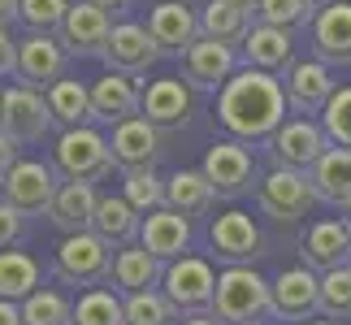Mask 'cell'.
<instances>
[{"label":"cell","instance_id":"1","mask_svg":"<svg viewBox=\"0 0 351 325\" xmlns=\"http://www.w3.org/2000/svg\"><path fill=\"white\" fill-rule=\"evenodd\" d=\"M287 91L278 87V78L269 70H234V78L221 87L217 96V121L243 143L274 139V130L287 121Z\"/></svg>","mask_w":351,"mask_h":325},{"label":"cell","instance_id":"2","mask_svg":"<svg viewBox=\"0 0 351 325\" xmlns=\"http://www.w3.org/2000/svg\"><path fill=\"white\" fill-rule=\"evenodd\" d=\"M213 313H217L226 325H256V321L274 317V282H265L247 265H230L217 278Z\"/></svg>","mask_w":351,"mask_h":325},{"label":"cell","instance_id":"3","mask_svg":"<svg viewBox=\"0 0 351 325\" xmlns=\"http://www.w3.org/2000/svg\"><path fill=\"white\" fill-rule=\"evenodd\" d=\"M317 200H321V195H317L313 173H308V169H287V165H278L261 186H256V204H261V213L274 217V221H287V226L313 213Z\"/></svg>","mask_w":351,"mask_h":325},{"label":"cell","instance_id":"4","mask_svg":"<svg viewBox=\"0 0 351 325\" xmlns=\"http://www.w3.org/2000/svg\"><path fill=\"white\" fill-rule=\"evenodd\" d=\"M113 165H117L113 147H109V139H104L100 130H91V126H65V134L57 139V169H61V178L100 182Z\"/></svg>","mask_w":351,"mask_h":325},{"label":"cell","instance_id":"5","mask_svg":"<svg viewBox=\"0 0 351 325\" xmlns=\"http://www.w3.org/2000/svg\"><path fill=\"white\" fill-rule=\"evenodd\" d=\"M57 278L74 282V287H96V282L113 278V252L96 230H78L57 243Z\"/></svg>","mask_w":351,"mask_h":325},{"label":"cell","instance_id":"6","mask_svg":"<svg viewBox=\"0 0 351 325\" xmlns=\"http://www.w3.org/2000/svg\"><path fill=\"white\" fill-rule=\"evenodd\" d=\"M160 291L173 300L178 313H204L217 300V274H213V265L204 256H178V261L165 265Z\"/></svg>","mask_w":351,"mask_h":325},{"label":"cell","instance_id":"7","mask_svg":"<svg viewBox=\"0 0 351 325\" xmlns=\"http://www.w3.org/2000/svg\"><path fill=\"white\" fill-rule=\"evenodd\" d=\"M65 61H70V48L61 44V35L52 31H31L26 39H18V83L48 91L57 78H65Z\"/></svg>","mask_w":351,"mask_h":325},{"label":"cell","instance_id":"8","mask_svg":"<svg viewBox=\"0 0 351 325\" xmlns=\"http://www.w3.org/2000/svg\"><path fill=\"white\" fill-rule=\"evenodd\" d=\"M52 104L44 91L35 87H9L5 96H0V126H5L18 143H39L44 134L52 130Z\"/></svg>","mask_w":351,"mask_h":325},{"label":"cell","instance_id":"9","mask_svg":"<svg viewBox=\"0 0 351 325\" xmlns=\"http://www.w3.org/2000/svg\"><path fill=\"white\" fill-rule=\"evenodd\" d=\"M57 35L70 48V57H104V44L113 35V13L100 9L96 0H74Z\"/></svg>","mask_w":351,"mask_h":325},{"label":"cell","instance_id":"10","mask_svg":"<svg viewBox=\"0 0 351 325\" xmlns=\"http://www.w3.org/2000/svg\"><path fill=\"white\" fill-rule=\"evenodd\" d=\"M57 165H44V160H18L13 173L5 178V200L13 208H22L26 217H44L57 200L61 182H57Z\"/></svg>","mask_w":351,"mask_h":325},{"label":"cell","instance_id":"11","mask_svg":"<svg viewBox=\"0 0 351 325\" xmlns=\"http://www.w3.org/2000/svg\"><path fill=\"white\" fill-rule=\"evenodd\" d=\"M239 70V57H234V44H221L213 35H199L191 48L182 52V78L191 83L195 91H217L234 78Z\"/></svg>","mask_w":351,"mask_h":325},{"label":"cell","instance_id":"12","mask_svg":"<svg viewBox=\"0 0 351 325\" xmlns=\"http://www.w3.org/2000/svg\"><path fill=\"white\" fill-rule=\"evenodd\" d=\"M274 165H287V169H313L330 147V134L326 126H313L308 117H295V121H282L274 130Z\"/></svg>","mask_w":351,"mask_h":325},{"label":"cell","instance_id":"13","mask_svg":"<svg viewBox=\"0 0 351 325\" xmlns=\"http://www.w3.org/2000/svg\"><path fill=\"white\" fill-rule=\"evenodd\" d=\"M160 57H165L160 44L139 22H117L109 44H104V65H109V70H121V74H147Z\"/></svg>","mask_w":351,"mask_h":325},{"label":"cell","instance_id":"14","mask_svg":"<svg viewBox=\"0 0 351 325\" xmlns=\"http://www.w3.org/2000/svg\"><path fill=\"white\" fill-rule=\"evenodd\" d=\"M139 113L147 121H156L160 130H178L195 113V87L186 83V78H156V83L143 87Z\"/></svg>","mask_w":351,"mask_h":325},{"label":"cell","instance_id":"15","mask_svg":"<svg viewBox=\"0 0 351 325\" xmlns=\"http://www.w3.org/2000/svg\"><path fill=\"white\" fill-rule=\"evenodd\" d=\"M204 173H208V182L217 186V195L234 200V195H247V191H252L256 165H252V152L243 147V139H221V143L208 147Z\"/></svg>","mask_w":351,"mask_h":325},{"label":"cell","instance_id":"16","mask_svg":"<svg viewBox=\"0 0 351 325\" xmlns=\"http://www.w3.org/2000/svg\"><path fill=\"white\" fill-rule=\"evenodd\" d=\"M147 31H152V39L160 44V52L182 57V52L204 35V26H199V13L186 5V0H160V5L147 13Z\"/></svg>","mask_w":351,"mask_h":325},{"label":"cell","instance_id":"17","mask_svg":"<svg viewBox=\"0 0 351 325\" xmlns=\"http://www.w3.org/2000/svg\"><path fill=\"white\" fill-rule=\"evenodd\" d=\"M321 313V278L313 269H282L274 282V317L282 321H308Z\"/></svg>","mask_w":351,"mask_h":325},{"label":"cell","instance_id":"18","mask_svg":"<svg viewBox=\"0 0 351 325\" xmlns=\"http://www.w3.org/2000/svg\"><path fill=\"white\" fill-rule=\"evenodd\" d=\"M139 243L147 252H156L160 261H178V256L191 252V217L160 204L143 217V230H139Z\"/></svg>","mask_w":351,"mask_h":325},{"label":"cell","instance_id":"19","mask_svg":"<svg viewBox=\"0 0 351 325\" xmlns=\"http://www.w3.org/2000/svg\"><path fill=\"white\" fill-rule=\"evenodd\" d=\"M208 243H213V252H217L221 261H230V265H247V261H256V256H261V248H265V239H261V230H256V221H252L247 213H239V208L221 213L217 221H213Z\"/></svg>","mask_w":351,"mask_h":325},{"label":"cell","instance_id":"20","mask_svg":"<svg viewBox=\"0 0 351 325\" xmlns=\"http://www.w3.org/2000/svg\"><path fill=\"white\" fill-rule=\"evenodd\" d=\"M334 78H330V65L326 61H295L291 74H287V104L291 113H326V104L334 96Z\"/></svg>","mask_w":351,"mask_h":325},{"label":"cell","instance_id":"21","mask_svg":"<svg viewBox=\"0 0 351 325\" xmlns=\"http://www.w3.org/2000/svg\"><path fill=\"white\" fill-rule=\"evenodd\" d=\"M113 160L121 169H139V165H156L160 156V126L147 117H126L113 126Z\"/></svg>","mask_w":351,"mask_h":325},{"label":"cell","instance_id":"22","mask_svg":"<svg viewBox=\"0 0 351 325\" xmlns=\"http://www.w3.org/2000/svg\"><path fill=\"white\" fill-rule=\"evenodd\" d=\"M313 52L326 65H351V5L347 0H334V5L317 9Z\"/></svg>","mask_w":351,"mask_h":325},{"label":"cell","instance_id":"23","mask_svg":"<svg viewBox=\"0 0 351 325\" xmlns=\"http://www.w3.org/2000/svg\"><path fill=\"white\" fill-rule=\"evenodd\" d=\"M96 208H100L96 186L65 178L61 191H57V200H52V208H48V221L57 226V230H65V234H78V230H91V221H96Z\"/></svg>","mask_w":351,"mask_h":325},{"label":"cell","instance_id":"24","mask_svg":"<svg viewBox=\"0 0 351 325\" xmlns=\"http://www.w3.org/2000/svg\"><path fill=\"white\" fill-rule=\"evenodd\" d=\"M243 61L247 65H256V70H291L295 65V39H291V31L287 26H269V22H261V26H252L247 31V39H243Z\"/></svg>","mask_w":351,"mask_h":325},{"label":"cell","instance_id":"25","mask_svg":"<svg viewBox=\"0 0 351 325\" xmlns=\"http://www.w3.org/2000/svg\"><path fill=\"white\" fill-rule=\"evenodd\" d=\"M134 74H121V70H109L104 78H96V87H91V104H96V121H109V126H117V121H126L139 113L143 104V91L130 83Z\"/></svg>","mask_w":351,"mask_h":325},{"label":"cell","instance_id":"26","mask_svg":"<svg viewBox=\"0 0 351 325\" xmlns=\"http://www.w3.org/2000/svg\"><path fill=\"white\" fill-rule=\"evenodd\" d=\"M304 261L313 269H339L351 265V221H317L304 234Z\"/></svg>","mask_w":351,"mask_h":325},{"label":"cell","instance_id":"27","mask_svg":"<svg viewBox=\"0 0 351 325\" xmlns=\"http://www.w3.org/2000/svg\"><path fill=\"white\" fill-rule=\"evenodd\" d=\"M165 265L169 261H160L156 252H147L143 243L139 248H117V256H113V282L121 291H152V287H160V278H165Z\"/></svg>","mask_w":351,"mask_h":325},{"label":"cell","instance_id":"28","mask_svg":"<svg viewBox=\"0 0 351 325\" xmlns=\"http://www.w3.org/2000/svg\"><path fill=\"white\" fill-rule=\"evenodd\" d=\"M91 230H96L109 248H130V243L139 239L143 221H139V208H134L126 195H100V208H96Z\"/></svg>","mask_w":351,"mask_h":325},{"label":"cell","instance_id":"29","mask_svg":"<svg viewBox=\"0 0 351 325\" xmlns=\"http://www.w3.org/2000/svg\"><path fill=\"white\" fill-rule=\"evenodd\" d=\"M308 173H313V186L326 204H351V147H326V156Z\"/></svg>","mask_w":351,"mask_h":325},{"label":"cell","instance_id":"30","mask_svg":"<svg viewBox=\"0 0 351 325\" xmlns=\"http://www.w3.org/2000/svg\"><path fill=\"white\" fill-rule=\"evenodd\" d=\"M48 104H52V117L61 126H91L96 121V104H91V87H83L78 78H57L48 91Z\"/></svg>","mask_w":351,"mask_h":325},{"label":"cell","instance_id":"31","mask_svg":"<svg viewBox=\"0 0 351 325\" xmlns=\"http://www.w3.org/2000/svg\"><path fill=\"white\" fill-rule=\"evenodd\" d=\"M252 13L256 9H243L234 0H208L204 13H199V26H204V35L221 39V44H243L252 31Z\"/></svg>","mask_w":351,"mask_h":325},{"label":"cell","instance_id":"32","mask_svg":"<svg viewBox=\"0 0 351 325\" xmlns=\"http://www.w3.org/2000/svg\"><path fill=\"white\" fill-rule=\"evenodd\" d=\"M217 200V186L208 182L204 169H178L169 178V208H178L186 217H204Z\"/></svg>","mask_w":351,"mask_h":325},{"label":"cell","instance_id":"33","mask_svg":"<svg viewBox=\"0 0 351 325\" xmlns=\"http://www.w3.org/2000/svg\"><path fill=\"white\" fill-rule=\"evenodd\" d=\"M39 287V265L26 252H0V300H26Z\"/></svg>","mask_w":351,"mask_h":325},{"label":"cell","instance_id":"34","mask_svg":"<svg viewBox=\"0 0 351 325\" xmlns=\"http://www.w3.org/2000/svg\"><path fill=\"white\" fill-rule=\"evenodd\" d=\"M74 325H126V300H117L113 291H87L74 304Z\"/></svg>","mask_w":351,"mask_h":325},{"label":"cell","instance_id":"35","mask_svg":"<svg viewBox=\"0 0 351 325\" xmlns=\"http://www.w3.org/2000/svg\"><path fill=\"white\" fill-rule=\"evenodd\" d=\"M178 308L165 291H130L126 295V325H173Z\"/></svg>","mask_w":351,"mask_h":325},{"label":"cell","instance_id":"36","mask_svg":"<svg viewBox=\"0 0 351 325\" xmlns=\"http://www.w3.org/2000/svg\"><path fill=\"white\" fill-rule=\"evenodd\" d=\"M126 200L139 213H152L160 204H169V178H156L152 165H139V169H126Z\"/></svg>","mask_w":351,"mask_h":325},{"label":"cell","instance_id":"37","mask_svg":"<svg viewBox=\"0 0 351 325\" xmlns=\"http://www.w3.org/2000/svg\"><path fill=\"white\" fill-rule=\"evenodd\" d=\"M26 325H74V304L61 291H31L22 300Z\"/></svg>","mask_w":351,"mask_h":325},{"label":"cell","instance_id":"38","mask_svg":"<svg viewBox=\"0 0 351 325\" xmlns=\"http://www.w3.org/2000/svg\"><path fill=\"white\" fill-rule=\"evenodd\" d=\"M321 313L334 321H351V265L326 269V278H321Z\"/></svg>","mask_w":351,"mask_h":325},{"label":"cell","instance_id":"39","mask_svg":"<svg viewBox=\"0 0 351 325\" xmlns=\"http://www.w3.org/2000/svg\"><path fill=\"white\" fill-rule=\"evenodd\" d=\"M321 126H326L330 143L339 147H351V87H339L326 104V113H321Z\"/></svg>","mask_w":351,"mask_h":325},{"label":"cell","instance_id":"40","mask_svg":"<svg viewBox=\"0 0 351 325\" xmlns=\"http://www.w3.org/2000/svg\"><path fill=\"white\" fill-rule=\"evenodd\" d=\"M65 9H70V0H22L18 22H26L31 31H61Z\"/></svg>","mask_w":351,"mask_h":325},{"label":"cell","instance_id":"41","mask_svg":"<svg viewBox=\"0 0 351 325\" xmlns=\"http://www.w3.org/2000/svg\"><path fill=\"white\" fill-rule=\"evenodd\" d=\"M308 13H313L308 0H261V5H256V18H261V22L287 26V31H295L300 22H308Z\"/></svg>","mask_w":351,"mask_h":325},{"label":"cell","instance_id":"42","mask_svg":"<svg viewBox=\"0 0 351 325\" xmlns=\"http://www.w3.org/2000/svg\"><path fill=\"white\" fill-rule=\"evenodd\" d=\"M26 230V213L13 208L9 200H0V248H9V243H18Z\"/></svg>","mask_w":351,"mask_h":325},{"label":"cell","instance_id":"43","mask_svg":"<svg viewBox=\"0 0 351 325\" xmlns=\"http://www.w3.org/2000/svg\"><path fill=\"white\" fill-rule=\"evenodd\" d=\"M18 74V39L9 35V26H0V78Z\"/></svg>","mask_w":351,"mask_h":325},{"label":"cell","instance_id":"44","mask_svg":"<svg viewBox=\"0 0 351 325\" xmlns=\"http://www.w3.org/2000/svg\"><path fill=\"white\" fill-rule=\"evenodd\" d=\"M13 165H18V139L0 126V186H5V178L13 173Z\"/></svg>","mask_w":351,"mask_h":325},{"label":"cell","instance_id":"45","mask_svg":"<svg viewBox=\"0 0 351 325\" xmlns=\"http://www.w3.org/2000/svg\"><path fill=\"white\" fill-rule=\"evenodd\" d=\"M0 325H26L18 300H0Z\"/></svg>","mask_w":351,"mask_h":325},{"label":"cell","instance_id":"46","mask_svg":"<svg viewBox=\"0 0 351 325\" xmlns=\"http://www.w3.org/2000/svg\"><path fill=\"white\" fill-rule=\"evenodd\" d=\"M182 325H226V321L213 313V308H204V313H186V317H182Z\"/></svg>","mask_w":351,"mask_h":325},{"label":"cell","instance_id":"47","mask_svg":"<svg viewBox=\"0 0 351 325\" xmlns=\"http://www.w3.org/2000/svg\"><path fill=\"white\" fill-rule=\"evenodd\" d=\"M18 13H22V0H0V26L18 22Z\"/></svg>","mask_w":351,"mask_h":325},{"label":"cell","instance_id":"48","mask_svg":"<svg viewBox=\"0 0 351 325\" xmlns=\"http://www.w3.org/2000/svg\"><path fill=\"white\" fill-rule=\"evenodd\" d=\"M96 5H100V9H109L113 18H117V13H126V9H134V0H96Z\"/></svg>","mask_w":351,"mask_h":325},{"label":"cell","instance_id":"49","mask_svg":"<svg viewBox=\"0 0 351 325\" xmlns=\"http://www.w3.org/2000/svg\"><path fill=\"white\" fill-rule=\"evenodd\" d=\"M234 5H243V9H256V5H261V0H234Z\"/></svg>","mask_w":351,"mask_h":325},{"label":"cell","instance_id":"50","mask_svg":"<svg viewBox=\"0 0 351 325\" xmlns=\"http://www.w3.org/2000/svg\"><path fill=\"white\" fill-rule=\"evenodd\" d=\"M308 5H313V9H326V5H334V0H308Z\"/></svg>","mask_w":351,"mask_h":325},{"label":"cell","instance_id":"51","mask_svg":"<svg viewBox=\"0 0 351 325\" xmlns=\"http://www.w3.org/2000/svg\"><path fill=\"white\" fill-rule=\"evenodd\" d=\"M304 325H334V321H304Z\"/></svg>","mask_w":351,"mask_h":325},{"label":"cell","instance_id":"52","mask_svg":"<svg viewBox=\"0 0 351 325\" xmlns=\"http://www.w3.org/2000/svg\"><path fill=\"white\" fill-rule=\"evenodd\" d=\"M347 221H351V204H347Z\"/></svg>","mask_w":351,"mask_h":325},{"label":"cell","instance_id":"53","mask_svg":"<svg viewBox=\"0 0 351 325\" xmlns=\"http://www.w3.org/2000/svg\"><path fill=\"white\" fill-rule=\"evenodd\" d=\"M256 325H261V321H256Z\"/></svg>","mask_w":351,"mask_h":325}]
</instances>
